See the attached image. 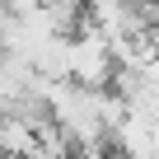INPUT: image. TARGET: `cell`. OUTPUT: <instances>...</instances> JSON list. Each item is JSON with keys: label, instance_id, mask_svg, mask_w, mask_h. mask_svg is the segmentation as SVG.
Segmentation results:
<instances>
[{"label": "cell", "instance_id": "obj_1", "mask_svg": "<svg viewBox=\"0 0 159 159\" xmlns=\"http://www.w3.org/2000/svg\"><path fill=\"white\" fill-rule=\"evenodd\" d=\"M112 159H136V154H126V150H112Z\"/></svg>", "mask_w": 159, "mask_h": 159}]
</instances>
